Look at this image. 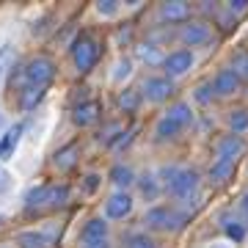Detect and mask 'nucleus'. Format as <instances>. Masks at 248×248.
Returning <instances> with one entry per match:
<instances>
[{
  "mask_svg": "<svg viewBox=\"0 0 248 248\" xmlns=\"http://www.w3.org/2000/svg\"><path fill=\"white\" fill-rule=\"evenodd\" d=\"M135 58L143 61L146 66H163L166 53H163V47H160L157 42H141V45L135 47Z\"/></svg>",
  "mask_w": 248,
  "mask_h": 248,
  "instance_id": "obj_16",
  "label": "nucleus"
},
{
  "mask_svg": "<svg viewBox=\"0 0 248 248\" xmlns=\"http://www.w3.org/2000/svg\"><path fill=\"white\" fill-rule=\"evenodd\" d=\"M116 102H119V108H122L124 113H135V110L141 108V102H143L141 89H124V91H119Z\"/></svg>",
  "mask_w": 248,
  "mask_h": 248,
  "instance_id": "obj_24",
  "label": "nucleus"
},
{
  "mask_svg": "<svg viewBox=\"0 0 248 248\" xmlns=\"http://www.w3.org/2000/svg\"><path fill=\"white\" fill-rule=\"evenodd\" d=\"M99 182H102V177H99V174H89V177H86V193H94V190H97L99 187Z\"/></svg>",
  "mask_w": 248,
  "mask_h": 248,
  "instance_id": "obj_35",
  "label": "nucleus"
},
{
  "mask_svg": "<svg viewBox=\"0 0 248 248\" xmlns=\"http://www.w3.org/2000/svg\"><path fill=\"white\" fill-rule=\"evenodd\" d=\"M11 187V174L6 169H0V193H6Z\"/></svg>",
  "mask_w": 248,
  "mask_h": 248,
  "instance_id": "obj_36",
  "label": "nucleus"
},
{
  "mask_svg": "<svg viewBox=\"0 0 248 248\" xmlns=\"http://www.w3.org/2000/svg\"><path fill=\"white\" fill-rule=\"evenodd\" d=\"M3 221H6V218H3V215H0V223H3Z\"/></svg>",
  "mask_w": 248,
  "mask_h": 248,
  "instance_id": "obj_40",
  "label": "nucleus"
},
{
  "mask_svg": "<svg viewBox=\"0 0 248 248\" xmlns=\"http://www.w3.org/2000/svg\"><path fill=\"white\" fill-rule=\"evenodd\" d=\"M94 9H97L99 17H108V19H110V17H116V14H119V9H122V6H119V0H99Z\"/></svg>",
  "mask_w": 248,
  "mask_h": 248,
  "instance_id": "obj_31",
  "label": "nucleus"
},
{
  "mask_svg": "<svg viewBox=\"0 0 248 248\" xmlns=\"http://www.w3.org/2000/svg\"><path fill=\"white\" fill-rule=\"evenodd\" d=\"M45 94H47V89L45 86H25V89L17 94V99H19V108L25 110V113H31V110H36V108L42 105V99H45Z\"/></svg>",
  "mask_w": 248,
  "mask_h": 248,
  "instance_id": "obj_21",
  "label": "nucleus"
},
{
  "mask_svg": "<svg viewBox=\"0 0 248 248\" xmlns=\"http://www.w3.org/2000/svg\"><path fill=\"white\" fill-rule=\"evenodd\" d=\"M207 248H232V243H226V240H218V243H210Z\"/></svg>",
  "mask_w": 248,
  "mask_h": 248,
  "instance_id": "obj_38",
  "label": "nucleus"
},
{
  "mask_svg": "<svg viewBox=\"0 0 248 248\" xmlns=\"http://www.w3.org/2000/svg\"><path fill=\"white\" fill-rule=\"evenodd\" d=\"M171 94H174V80H169L166 75H149L141 83V97L149 105H163Z\"/></svg>",
  "mask_w": 248,
  "mask_h": 248,
  "instance_id": "obj_8",
  "label": "nucleus"
},
{
  "mask_svg": "<svg viewBox=\"0 0 248 248\" xmlns=\"http://www.w3.org/2000/svg\"><path fill=\"white\" fill-rule=\"evenodd\" d=\"M0 130H3V110H0Z\"/></svg>",
  "mask_w": 248,
  "mask_h": 248,
  "instance_id": "obj_39",
  "label": "nucleus"
},
{
  "mask_svg": "<svg viewBox=\"0 0 248 248\" xmlns=\"http://www.w3.org/2000/svg\"><path fill=\"white\" fill-rule=\"evenodd\" d=\"M135 185H138L141 199L149 204H155L163 196V185H160V179H157V171H143L141 177L135 179Z\"/></svg>",
  "mask_w": 248,
  "mask_h": 248,
  "instance_id": "obj_14",
  "label": "nucleus"
},
{
  "mask_svg": "<svg viewBox=\"0 0 248 248\" xmlns=\"http://www.w3.org/2000/svg\"><path fill=\"white\" fill-rule=\"evenodd\" d=\"M221 226H223V232H226L229 243H243L246 234H248V223L243 221V218H232V213L221 215Z\"/></svg>",
  "mask_w": 248,
  "mask_h": 248,
  "instance_id": "obj_19",
  "label": "nucleus"
},
{
  "mask_svg": "<svg viewBox=\"0 0 248 248\" xmlns=\"http://www.w3.org/2000/svg\"><path fill=\"white\" fill-rule=\"evenodd\" d=\"M19 248H50V237L45 232H22L17 237Z\"/></svg>",
  "mask_w": 248,
  "mask_h": 248,
  "instance_id": "obj_25",
  "label": "nucleus"
},
{
  "mask_svg": "<svg viewBox=\"0 0 248 248\" xmlns=\"http://www.w3.org/2000/svg\"><path fill=\"white\" fill-rule=\"evenodd\" d=\"M215 155L218 160H229V163H237V157L246 155V141H243V135H221L218 141H215Z\"/></svg>",
  "mask_w": 248,
  "mask_h": 248,
  "instance_id": "obj_11",
  "label": "nucleus"
},
{
  "mask_svg": "<svg viewBox=\"0 0 248 248\" xmlns=\"http://www.w3.org/2000/svg\"><path fill=\"white\" fill-rule=\"evenodd\" d=\"M80 248H110V243L108 240H102V243H80Z\"/></svg>",
  "mask_w": 248,
  "mask_h": 248,
  "instance_id": "obj_37",
  "label": "nucleus"
},
{
  "mask_svg": "<svg viewBox=\"0 0 248 248\" xmlns=\"http://www.w3.org/2000/svg\"><path fill=\"white\" fill-rule=\"evenodd\" d=\"M69 53H72L75 69H78L80 75H86V72H91L94 66H97V61H99V42L91 33H80L78 39L72 42Z\"/></svg>",
  "mask_w": 248,
  "mask_h": 248,
  "instance_id": "obj_5",
  "label": "nucleus"
},
{
  "mask_svg": "<svg viewBox=\"0 0 248 248\" xmlns=\"http://www.w3.org/2000/svg\"><path fill=\"white\" fill-rule=\"evenodd\" d=\"M78 152H80V146H78V141H72V143H66V146H61V149L53 155V169H58V171H69L75 163H78Z\"/></svg>",
  "mask_w": 248,
  "mask_h": 248,
  "instance_id": "obj_20",
  "label": "nucleus"
},
{
  "mask_svg": "<svg viewBox=\"0 0 248 248\" xmlns=\"http://www.w3.org/2000/svg\"><path fill=\"white\" fill-rule=\"evenodd\" d=\"M99 116H102V105H99L97 99H83V102L75 105V110H72V124L83 130V127L97 124Z\"/></svg>",
  "mask_w": 248,
  "mask_h": 248,
  "instance_id": "obj_13",
  "label": "nucleus"
},
{
  "mask_svg": "<svg viewBox=\"0 0 248 248\" xmlns=\"http://www.w3.org/2000/svg\"><path fill=\"white\" fill-rule=\"evenodd\" d=\"M193 122H196L193 105H190L187 99H179V102H174V105L157 119V124H155V138H157L160 143L174 141V138H179Z\"/></svg>",
  "mask_w": 248,
  "mask_h": 248,
  "instance_id": "obj_3",
  "label": "nucleus"
},
{
  "mask_svg": "<svg viewBox=\"0 0 248 248\" xmlns=\"http://www.w3.org/2000/svg\"><path fill=\"white\" fill-rule=\"evenodd\" d=\"M229 69L237 72L240 80L248 78V53H246V50H237V53L232 55V66H229Z\"/></svg>",
  "mask_w": 248,
  "mask_h": 248,
  "instance_id": "obj_30",
  "label": "nucleus"
},
{
  "mask_svg": "<svg viewBox=\"0 0 248 248\" xmlns=\"http://www.w3.org/2000/svg\"><path fill=\"white\" fill-rule=\"evenodd\" d=\"M187 218L190 215L177 204H152L143 215V223L152 232H179L187 223Z\"/></svg>",
  "mask_w": 248,
  "mask_h": 248,
  "instance_id": "obj_4",
  "label": "nucleus"
},
{
  "mask_svg": "<svg viewBox=\"0 0 248 248\" xmlns=\"http://www.w3.org/2000/svg\"><path fill=\"white\" fill-rule=\"evenodd\" d=\"M246 94H248V91H246Z\"/></svg>",
  "mask_w": 248,
  "mask_h": 248,
  "instance_id": "obj_42",
  "label": "nucleus"
},
{
  "mask_svg": "<svg viewBox=\"0 0 248 248\" xmlns=\"http://www.w3.org/2000/svg\"><path fill=\"white\" fill-rule=\"evenodd\" d=\"M133 72H135V63L133 58H127V55H122L119 61L113 63V72H110V80L113 83H124L127 78H133Z\"/></svg>",
  "mask_w": 248,
  "mask_h": 248,
  "instance_id": "obj_26",
  "label": "nucleus"
},
{
  "mask_svg": "<svg viewBox=\"0 0 248 248\" xmlns=\"http://www.w3.org/2000/svg\"><path fill=\"white\" fill-rule=\"evenodd\" d=\"M215 97V91H213V83H199L193 89V102H199V105H210Z\"/></svg>",
  "mask_w": 248,
  "mask_h": 248,
  "instance_id": "obj_29",
  "label": "nucleus"
},
{
  "mask_svg": "<svg viewBox=\"0 0 248 248\" xmlns=\"http://www.w3.org/2000/svg\"><path fill=\"white\" fill-rule=\"evenodd\" d=\"M223 11H226L229 17L237 19L240 14H246V11H248V0H229V3L223 6Z\"/></svg>",
  "mask_w": 248,
  "mask_h": 248,
  "instance_id": "obj_32",
  "label": "nucleus"
},
{
  "mask_svg": "<svg viewBox=\"0 0 248 248\" xmlns=\"http://www.w3.org/2000/svg\"><path fill=\"white\" fill-rule=\"evenodd\" d=\"M50 202V185H36L28 190L25 196V213H36V210H45Z\"/></svg>",
  "mask_w": 248,
  "mask_h": 248,
  "instance_id": "obj_22",
  "label": "nucleus"
},
{
  "mask_svg": "<svg viewBox=\"0 0 248 248\" xmlns=\"http://www.w3.org/2000/svg\"><path fill=\"white\" fill-rule=\"evenodd\" d=\"M108 179L116 185V190H130V187L135 185V179H138V174H135L127 163H116L113 169L108 171Z\"/></svg>",
  "mask_w": 248,
  "mask_h": 248,
  "instance_id": "obj_18",
  "label": "nucleus"
},
{
  "mask_svg": "<svg viewBox=\"0 0 248 248\" xmlns=\"http://www.w3.org/2000/svg\"><path fill=\"white\" fill-rule=\"evenodd\" d=\"M196 66V53L193 50H185V47H177V50H171L166 53V61H163V75L169 80H179L190 75Z\"/></svg>",
  "mask_w": 248,
  "mask_h": 248,
  "instance_id": "obj_6",
  "label": "nucleus"
},
{
  "mask_svg": "<svg viewBox=\"0 0 248 248\" xmlns=\"http://www.w3.org/2000/svg\"><path fill=\"white\" fill-rule=\"evenodd\" d=\"M0 248H11V246H0Z\"/></svg>",
  "mask_w": 248,
  "mask_h": 248,
  "instance_id": "obj_41",
  "label": "nucleus"
},
{
  "mask_svg": "<svg viewBox=\"0 0 248 248\" xmlns=\"http://www.w3.org/2000/svg\"><path fill=\"white\" fill-rule=\"evenodd\" d=\"M69 185L66 182H55V185H50V202H47V210H58V207H63V204L69 202Z\"/></svg>",
  "mask_w": 248,
  "mask_h": 248,
  "instance_id": "obj_27",
  "label": "nucleus"
},
{
  "mask_svg": "<svg viewBox=\"0 0 248 248\" xmlns=\"http://www.w3.org/2000/svg\"><path fill=\"white\" fill-rule=\"evenodd\" d=\"M177 39L182 42L185 50H193V47H204L213 42V28L207 25L204 19H187L185 25H179Z\"/></svg>",
  "mask_w": 248,
  "mask_h": 248,
  "instance_id": "obj_7",
  "label": "nucleus"
},
{
  "mask_svg": "<svg viewBox=\"0 0 248 248\" xmlns=\"http://www.w3.org/2000/svg\"><path fill=\"white\" fill-rule=\"evenodd\" d=\"M232 174H234V163H229V160H218V157H215L213 163H210V169H207V179H210L213 185H223Z\"/></svg>",
  "mask_w": 248,
  "mask_h": 248,
  "instance_id": "obj_23",
  "label": "nucleus"
},
{
  "mask_svg": "<svg viewBox=\"0 0 248 248\" xmlns=\"http://www.w3.org/2000/svg\"><path fill=\"white\" fill-rule=\"evenodd\" d=\"M55 63L53 58H47V55H36V58H31L28 63H14V69H11L9 80L11 86L17 89V94L25 86H50L55 80Z\"/></svg>",
  "mask_w": 248,
  "mask_h": 248,
  "instance_id": "obj_2",
  "label": "nucleus"
},
{
  "mask_svg": "<svg viewBox=\"0 0 248 248\" xmlns=\"http://www.w3.org/2000/svg\"><path fill=\"white\" fill-rule=\"evenodd\" d=\"M229 130L234 135H243V133H248V110L246 108H234V110H229Z\"/></svg>",
  "mask_w": 248,
  "mask_h": 248,
  "instance_id": "obj_28",
  "label": "nucleus"
},
{
  "mask_svg": "<svg viewBox=\"0 0 248 248\" xmlns=\"http://www.w3.org/2000/svg\"><path fill=\"white\" fill-rule=\"evenodd\" d=\"M210 83H213L215 97H234L240 91V86H243V80L237 78V72L229 69V66H223V69L215 72V78Z\"/></svg>",
  "mask_w": 248,
  "mask_h": 248,
  "instance_id": "obj_12",
  "label": "nucleus"
},
{
  "mask_svg": "<svg viewBox=\"0 0 248 248\" xmlns=\"http://www.w3.org/2000/svg\"><path fill=\"white\" fill-rule=\"evenodd\" d=\"M22 135H25V122L11 124L9 130H6V135L0 138V160H11V155L17 152L19 138H22Z\"/></svg>",
  "mask_w": 248,
  "mask_h": 248,
  "instance_id": "obj_15",
  "label": "nucleus"
},
{
  "mask_svg": "<svg viewBox=\"0 0 248 248\" xmlns=\"http://www.w3.org/2000/svg\"><path fill=\"white\" fill-rule=\"evenodd\" d=\"M133 210L135 199L130 196V190H116L105 202V221H124L127 215H133Z\"/></svg>",
  "mask_w": 248,
  "mask_h": 248,
  "instance_id": "obj_9",
  "label": "nucleus"
},
{
  "mask_svg": "<svg viewBox=\"0 0 248 248\" xmlns=\"http://www.w3.org/2000/svg\"><path fill=\"white\" fill-rule=\"evenodd\" d=\"M237 215L248 223V190H246L243 196H240V202H237Z\"/></svg>",
  "mask_w": 248,
  "mask_h": 248,
  "instance_id": "obj_34",
  "label": "nucleus"
},
{
  "mask_svg": "<svg viewBox=\"0 0 248 248\" xmlns=\"http://www.w3.org/2000/svg\"><path fill=\"white\" fill-rule=\"evenodd\" d=\"M127 248H157V243L149 234H133V237L127 240Z\"/></svg>",
  "mask_w": 248,
  "mask_h": 248,
  "instance_id": "obj_33",
  "label": "nucleus"
},
{
  "mask_svg": "<svg viewBox=\"0 0 248 248\" xmlns=\"http://www.w3.org/2000/svg\"><path fill=\"white\" fill-rule=\"evenodd\" d=\"M190 14H193V9H190V3H185V0H166V3L157 6V17L163 22H169V25H177V22L185 25L187 19H190Z\"/></svg>",
  "mask_w": 248,
  "mask_h": 248,
  "instance_id": "obj_10",
  "label": "nucleus"
},
{
  "mask_svg": "<svg viewBox=\"0 0 248 248\" xmlns=\"http://www.w3.org/2000/svg\"><path fill=\"white\" fill-rule=\"evenodd\" d=\"M157 179L163 185V193H169L179 204H187L190 199H196L199 185H202L199 171L182 169V166H163V169H157Z\"/></svg>",
  "mask_w": 248,
  "mask_h": 248,
  "instance_id": "obj_1",
  "label": "nucleus"
},
{
  "mask_svg": "<svg viewBox=\"0 0 248 248\" xmlns=\"http://www.w3.org/2000/svg\"><path fill=\"white\" fill-rule=\"evenodd\" d=\"M108 240V221L105 218H91L80 229V243H102Z\"/></svg>",
  "mask_w": 248,
  "mask_h": 248,
  "instance_id": "obj_17",
  "label": "nucleus"
}]
</instances>
